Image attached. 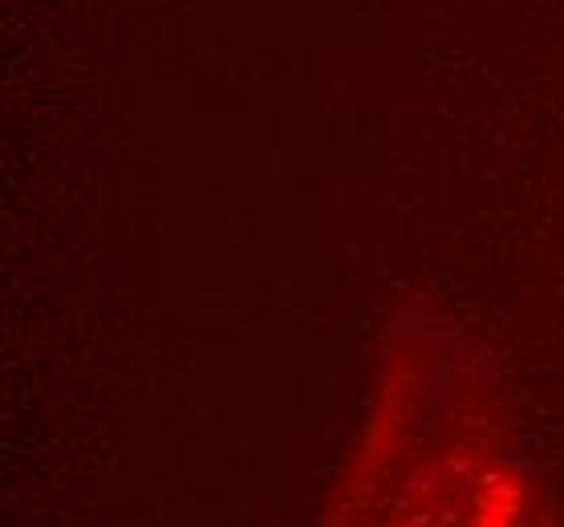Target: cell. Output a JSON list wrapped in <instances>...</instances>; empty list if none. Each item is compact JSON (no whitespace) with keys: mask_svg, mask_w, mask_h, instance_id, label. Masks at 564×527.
Segmentation results:
<instances>
[{"mask_svg":"<svg viewBox=\"0 0 564 527\" xmlns=\"http://www.w3.org/2000/svg\"><path fill=\"white\" fill-rule=\"evenodd\" d=\"M321 527H544L503 398L463 349L402 333Z\"/></svg>","mask_w":564,"mask_h":527,"instance_id":"1","label":"cell"}]
</instances>
